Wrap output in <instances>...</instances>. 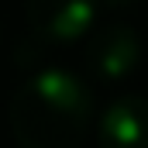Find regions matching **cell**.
Returning <instances> with one entry per match:
<instances>
[{
    "mask_svg": "<svg viewBox=\"0 0 148 148\" xmlns=\"http://www.w3.org/2000/svg\"><path fill=\"white\" fill-rule=\"evenodd\" d=\"M93 124V97L79 76L59 66L31 73L10 97L17 148H83Z\"/></svg>",
    "mask_w": 148,
    "mask_h": 148,
    "instance_id": "6da1fadb",
    "label": "cell"
},
{
    "mask_svg": "<svg viewBox=\"0 0 148 148\" xmlns=\"http://www.w3.org/2000/svg\"><path fill=\"white\" fill-rule=\"evenodd\" d=\"M100 0H24L28 31L41 45H73L93 31Z\"/></svg>",
    "mask_w": 148,
    "mask_h": 148,
    "instance_id": "7a4b0ae2",
    "label": "cell"
},
{
    "mask_svg": "<svg viewBox=\"0 0 148 148\" xmlns=\"http://www.w3.org/2000/svg\"><path fill=\"white\" fill-rule=\"evenodd\" d=\"M138 59H141V41H138V31L127 28V24H110V28L97 31L86 45L90 69L107 83L131 76Z\"/></svg>",
    "mask_w": 148,
    "mask_h": 148,
    "instance_id": "3957f363",
    "label": "cell"
},
{
    "mask_svg": "<svg viewBox=\"0 0 148 148\" xmlns=\"http://www.w3.org/2000/svg\"><path fill=\"white\" fill-rule=\"evenodd\" d=\"M100 148H148L145 138V100L138 93H127L114 100L97 127Z\"/></svg>",
    "mask_w": 148,
    "mask_h": 148,
    "instance_id": "277c9868",
    "label": "cell"
},
{
    "mask_svg": "<svg viewBox=\"0 0 148 148\" xmlns=\"http://www.w3.org/2000/svg\"><path fill=\"white\" fill-rule=\"evenodd\" d=\"M103 3H107V7H134L138 0H103Z\"/></svg>",
    "mask_w": 148,
    "mask_h": 148,
    "instance_id": "5b68a950",
    "label": "cell"
}]
</instances>
